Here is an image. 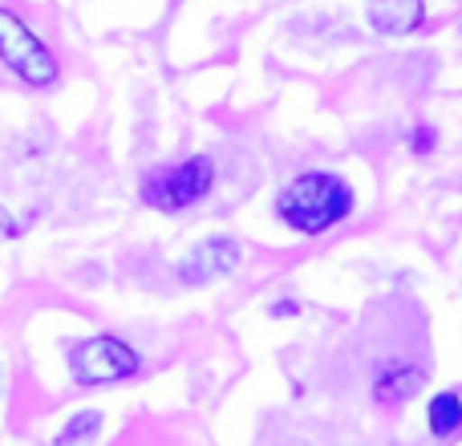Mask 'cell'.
I'll return each mask as SVG.
<instances>
[{"instance_id": "1", "label": "cell", "mask_w": 462, "mask_h": 446, "mask_svg": "<svg viewBox=\"0 0 462 446\" xmlns=\"http://www.w3.org/2000/svg\"><path fill=\"white\" fill-rule=\"evenodd\" d=\"M353 216V187L333 171H304L280 187L276 219L300 236H325L341 219Z\"/></svg>"}, {"instance_id": "2", "label": "cell", "mask_w": 462, "mask_h": 446, "mask_svg": "<svg viewBox=\"0 0 462 446\" xmlns=\"http://www.w3.org/2000/svg\"><path fill=\"white\" fill-rule=\"evenodd\" d=\"M211 183H216V163H211L208 154H191V159H183L179 167H162V171H154V175H146L138 200H143L146 208L162 211V216H179V211L195 208V203L211 191Z\"/></svg>"}, {"instance_id": "3", "label": "cell", "mask_w": 462, "mask_h": 446, "mask_svg": "<svg viewBox=\"0 0 462 446\" xmlns=\"http://www.w3.org/2000/svg\"><path fill=\"white\" fill-rule=\"evenodd\" d=\"M0 61L24 78L29 86H53L61 78V65L49 53V45L13 13V8H0Z\"/></svg>"}, {"instance_id": "4", "label": "cell", "mask_w": 462, "mask_h": 446, "mask_svg": "<svg viewBox=\"0 0 462 446\" xmlns=\"http://www.w3.org/2000/svg\"><path fill=\"white\" fill-rule=\"evenodd\" d=\"M138 353L134 345H126L122 337L114 333H97V337H86L69 349V374L78 386H106V382H122V377L138 374Z\"/></svg>"}, {"instance_id": "5", "label": "cell", "mask_w": 462, "mask_h": 446, "mask_svg": "<svg viewBox=\"0 0 462 446\" xmlns=\"http://www.w3.org/2000/svg\"><path fill=\"white\" fill-rule=\"evenodd\" d=\"M236 264H239V244L227 236H216V239H208V244H199L179 264V276H183L187 284H208V280H219V276H227V272H236Z\"/></svg>"}, {"instance_id": "6", "label": "cell", "mask_w": 462, "mask_h": 446, "mask_svg": "<svg viewBox=\"0 0 462 446\" xmlns=\"http://www.w3.org/2000/svg\"><path fill=\"white\" fill-rule=\"evenodd\" d=\"M422 16H426L422 0H365V21L385 37L414 33L422 24Z\"/></svg>"}, {"instance_id": "7", "label": "cell", "mask_w": 462, "mask_h": 446, "mask_svg": "<svg viewBox=\"0 0 462 446\" xmlns=\"http://www.w3.org/2000/svg\"><path fill=\"white\" fill-rule=\"evenodd\" d=\"M422 386H426L422 366H385L374 377V402L377 406H406Z\"/></svg>"}, {"instance_id": "8", "label": "cell", "mask_w": 462, "mask_h": 446, "mask_svg": "<svg viewBox=\"0 0 462 446\" xmlns=\"http://www.w3.org/2000/svg\"><path fill=\"white\" fill-rule=\"evenodd\" d=\"M426 426L434 439H450L455 431H462V398L458 394H434L430 410H426Z\"/></svg>"}, {"instance_id": "9", "label": "cell", "mask_w": 462, "mask_h": 446, "mask_svg": "<svg viewBox=\"0 0 462 446\" xmlns=\"http://www.w3.org/2000/svg\"><path fill=\"white\" fill-rule=\"evenodd\" d=\"M102 426H106L102 410H78V414H73L69 423L57 431L53 446H94L97 434H102Z\"/></svg>"}, {"instance_id": "10", "label": "cell", "mask_w": 462, "mask_h": 446, "mask_svg": "<svg viewBox=\"0 0 462 446\" xmlns=\"http://www.w3.org/2000/svg\"><path fill=\"white\" fill-rule=\"evenodd\" d=\"M414 151H418V154L434 151V130H430V126H418V130H414Z\"/></svg>"}, {"instance_id": "11", "label": "cell", "mask_w": 462, "mask_h": 446, "mask_svg": "<svg viewBox=\"0 0 462 446\" xmlns=\"http://www.w3.org/2000/svg\"><path fill=\"white\" fill-rule=\"evenodd\" d=\"M296 312H300V304L296 301H276L272 304V317H296Z\"/></svg>"}]
</instances>
